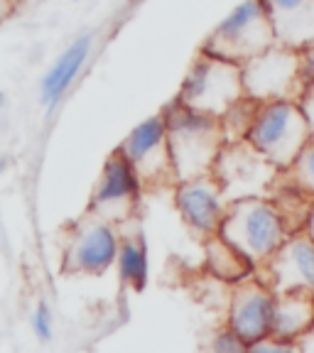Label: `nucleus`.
Returning <instances> with one entry per match:
<instances>
[{
  "mask_svg": "<svg viewBox=\"0 0 314 353\" xmlns=\"http://www.w3.org/2000/svg\"><path fill=\"white\" fill-rule=\"evenodd\" d=\"M12 12V0H0V22Z\"/></svg>",
  "mask_w": 314,
  "mask_h": 353,
  "instance_id": "nucleus-25",
  "label": "nucleus"
},
{
  "mask_svg": "<svg viewBox=\"0 0 314 353\" xmlns=\"http://www.w3.org/2000/svg\"><path fill=\"white\" fill-rule=\"evenodd\" d=\"M32 331L37 334L39 341H50L52 339V331H55V326H52V309L47 302H39L37 307H35L32 312Z\"/></svg>",
  "mask_w": 314,
  "mask_h": 353,
  "instance_id": "nucleus-22",
  "label": "nucleus"
},
{
  "mask_svg": "<svg viewBox=\"0 0 314 353\" xmlns=\"http://www.w3.org/2000/svg\"><path fill=\"white\" fill-rule=\"evenodd\" d=\"M118 152L130 162L143 189H165L177 184L162 113L150 116L148 121L133 128L128 132V138L118 145Z\"/></svg>",
  "mask_w": 314,
  "mask_h": 353,
  "instance_id": "nucleus-9",
  "label": "nucleus"
},
{
  "mask_svg": "<svg viewBox=\"0 0 314 353\" xmlns=\"http://www.w3.org/2000/svg\"><path fill=\"white\" fill-rule=\"evenodd\" d=\"M295 348H297V351H314V324L295 341Z\"/></svg>",
  "mask_w": 314,
  "mask_h": 353,
  "instance_id": "nucleus-24",
  "label": "nucleus"
},
{
  "mask_svg": "<svg viewBox=\"0 0 314 353\" xmlns=\"http://www.w3.org/2000/svg\"><path fill=\"white\" fill-rule=\"evenodd\" d=\"M309 50H312V52H314V42H312V44H309Z\"/></svg>",
  "mask_w": 314,
  "mask_h": 353,
  "instance_id": "nucleus-29",
  "label": "nucleus"
},
{
  "mask_svg": "<svg viewBox=\"0 0 314 353\" xmlns=\"http://www.w3.org/2000/svg\"><path fill=\"white\" fill-rule=\"evenodd\" d=\"M304 231L314 238V201H312V209H309V216H307V223H304Z\"/></svg>",
  "mask_w": 314,
  "mask_h": 353,
  "instance_id": "nucleus-26",
  "label": "nucleus"
},
{
  "mask_svg": "<svg viewBox=\"0 0 314 353\" xmlns=\"http://www.w3.org/2000/svg\"><path fill=\"white\" fill-rule=\"evenodd\" d=\"M243 96L241 64L199 52L175 101L199 113L221 118Z\"/></svg>",
  "mask_w": 314,
  "mask_h": 353,
  "instance_id": "nucleus-5",
  "label": "nucleus"
},
{
  "mask_svg": "<svg viewBox=\"0 0 314 353\" xmlns=\"http://www.w3.org/2000/svg\"><path fill=\"white\" fill-rule=\"evenodd\" d=\"M211 348H214L216 353H238V351H248V348H246V343H243L241 339L236 336V331H233L228 324L214 334V339H211Z\"/></svg>",
  "mask_w": 314,
  "mask_h": 353,
  "instance_id": "nucleus-21",
  "label": "nucleus"
},
{
  "mask_svg": "<svg viewBox=\"0 0 314 353\" xmlns=\"http://www.w3.org/2000/svg\"><path fill=\"white\" fill-rule=\"evenodd\" d=\"M297 103H300V108H302L304 118H307L309 130H312V135H314V81L304 86V91H302V96H300Z\"/></svg>",
  "mask_w": 314,
  "mask_h": 353,
  "instance_id": "nucleus-23",
  "label": "nucleus"
},
{
  "mask_svg": "<svg viewBox=\"0 0 314 353\" xmlns=\"http://www.w3.org/2000/svg\"><path fill=\"white\" fill-rule=\"evenodd\" d=\"M275 42L304 50L314 42V0H263Z\"/></svg>",
  "mask_w": 314,
  "mask_h": 353,
  "instance_id": "nucleus-14",
  "label": "nucleus"
},
{
  "mask_svg": "<svg viewBox=\"0 0 314 353\" xmlns=\"http://www.w3.org/2000/svg\"><path fill=\"white\" fill-rule=\"evenodd\" d=\"M162 116L167 125V145H170L177 184L209 174L216 154L226 143L219 118L187 108L179 101H172L162 110Z\"/></svg>",
  "mask_w": 314,
  "mask_h": 353,
  "instance_id": "nucleus-1",
  "label": "nucleus"
},
{
  "mask_svg": "<svg viewBox=\"0 0 314 353\" xmlns=\"http://www.w3.org/2000/svg\"><path fill=\"white\" fill-rule=\"evenodd\" d=\"M243 94L258 103L268 101H300L304 91L302 50L273 44L253 59L241 64Z\"/></svg>",
  "mask_w": 314,
  "mask_h": 353,
  "instance_id": "nucleus-6",
  "label": "nucleus"
},
{
  "mask_svg": "<svg viewBox=\"0 0 314 353\" xmlns=\"http://www.w3.org/2000/svg\"><path fill=\"white\" fill-rule=\"evenodd\" d=\"M275 44V30L263 0H243L202 44V52L219 59L243 64Z\"/></svg>",
  "mask_w": 314,
  "mask_h": 353,
  "instance_id": "nucleus-4",
  "label": "nucleus"
},
{
  "mask_svg": "<svg viewBox=\"0 0 314 353\" xmlns=\"http://www.w3.org/2000/svg\"><path fill=\"white\" fill-rule=\"evenodd\" d=\"M175 206L189 231L206 241L219 233L228 201L221 192L216 176L209 172V174L175 184Z\"/></svg>",
  "mask_w": 314,
  "mask_h": 353,
  "instance_id": "nucleus-13",
  "label": "nucleus"
},
{
  "mask_svg": "<svg viewBox=\"0 0 314 353\" xmlns=\"http://www.w3.org/2000/svg\"><path fill=\"white\" fill-rule=\"evenodd\" d=\"M116 263L123 285L133 287V290H143L148 282V245H145L140 231L121 238Z\"/></svg>",
  "mask_w": 314,
  "mask_h": 353,
  "instance_id": "nucleus-18",
  "label": "nucleus"
},
{
  "mask_svg": "<svg viewBox=\"0 0 314 353\" xmlns=\"http://www.w3.org/2000/svg\"><path fill=\"white\" fill-rule=\"evenodd\" d=\"M309 138L312 130L297 101L258 103L251 130L246 135V140L258 152H263L277 170H287L293 165Z\"/></svg>",
  "mask_w": 314,
  "mask_h": 353,
  "instance_id": "nucleus-3",
  "label": "nucleus"
},
{
  "mask_svg": "<svg viewBox=\"0 0 314 353\" xmlns=\"http://www.w3.org/2000/svg\"><path fill=\"white\" fill-rule=\"evenodd\" d=\"M282 176L297 189H302L304 194L314 196V135L304 143L293 165L282 170Z\"/></svg>",
  "mask_w": 314,
  "mask_h": 353,
  "instance_id": "nucleus-20",
  "label": "nucleus"
},
{
  "mask_svg": "<svg viewBox=\"0 0 314 353\" xmlns=\"http://www.w3.org/2000/svg\"><path fill=\"white\" fill-rule=\"evenodd\" d=\"M255 272H265L255 277L263 280L273 292H314V238L304 228L290 233L273 258Z\"/></svg>",
  "mask_w": 314,
  "mask_h": 353,
  "instance_id": "nucleus-12",
  "label": "nucleus"
},
{
  "mask_svg": "<svg viewBox=\"0 0 314 353\" xmlns=\"http://www.w3.org/2000/svg\"><path fill=\"white\" fill-rule=\"evenodd\" d=\"M216 236L224 238L233 250H238L255 272L273 258V253L280 248L290 231L271 199L248 196L228 201Z\"/></svg>",
  "mask_w": 314,
  "mask_h": 353,
  "instance_id": "nucleus-2",
  "label": "nucleus"
},
{
  "mask_svg": "<svg viewBox=\"0 0 314 353\" xmlns=\"http://www.w3.org/2000/svg\"><path fill=\"white\" fill-rule=\"evenodd\" d=\"M3 105H6V94L0 91V108H3Z\"/></svg>",
  "mask_w": 314,
  "mask_h": 353,
  "instance_id": "nucleus-28",
  "label": "nucleus"
},
{
  "mask_svg": "<svg viewBox=\"0 0 314 353\" xmlns=\"http://www.w3.org/2000/svg\"><path fill=\"white\" fill-rule=\"evenodd\" d=\"M314 324V292L290 290L275 292V314H273V336L282 341H297Z\"/></svg>",
  "mask_w": 314,
  "mask_h": 353,
  "instance_id": "nucleus-16",
  "label": "nucleus"
},
{
  "mask_svg": "<svg viewBox=\"0 0 314 353\" xmlns=\"http://www.w3.org/2000/svg\"><path fill=\"white\" fill-rule=\"evenodd\" d=\"M140 194H143V184L138 174L116 148L104 162V170L88 201V211L121 226L123 221H130L135 216L140 206Z\"/></svg>",
  "mask_w": 314,
  "mask_h": 353,
  "instance_id": "nucleus-10",
  "label": "nucleus"
},
{
  "mask_svg": "<svg viewBox=\"0 0 314 353\" xmlns=\"http://www.w3.org/2000/svg\"><path fill=\"white\" fill-rule=\"evenodd\" d=\"M91 44H94V34H81V37L74 39L66 47L64 54L55 61L50 72L44 74L42 86H39V101H42V105L47 110H52L64 99V94L69 91L74 79L81 74L84 64L88 59V52H91Z\"/></svg>",
  "mask_w": 314,
  "mask_h": 353,
  "instance_id": "nucleus-15",
  "label": "nucleus"
},
{
  "mask_svg": "<svg viewBox=\"0 0 314 353\" xmlns=\"http://www.w3.org/2000/svg\"><path fill=\"white\" fill-rule=\"evenodd\" d=\"M273 314H275V292L263 280L251 272L248 277L233 282L228 326L236 331V336L246 343V348L271 336Z\"/></svg>",
  "mask_w": 314,
  "mask_h": 353,
  "instance_id": "nucleus-11",
  "label": "nucleus"
},
{
  "mask_svg": "<svg viewBox=\"0 0 314 353\" xmlns=\"http://www.w3.org/2000/svg\"><path fill=\"white\" fill-rule=\"evenodd\" d=\"M280 172L282 170H277L246 138L224 143V148L216 154L214 167H211V174L216 176L226 201L248 196H268L273 192V187H275Z\"/></svg>",
  "mask_w": 314,
  "mask_h": 353,
  "instance_id": "nucleus-7",
  "label": "nucleus"
},
{
  "mask_svg": "<svg viewBox=\"0 0 314 353\" xmlns=\"http://www.w3.org/2000/svg\"><path fill=\"white\" fill-rule=\"evenodd\" d=\"M8 165H10V162H8V157H0V176L6 174V170H8Z\"/></svg>",
  "mask_w": 314,
  "mask_h": 353,
  "instance_id": "nucleus-27",
  "label": "nucleus"
},
{
  "mask_svg": "<svg viewBox=\"0 0 314 353\" xmlns=\"http://www.w3.org/2000/svg\"><path fill=\"white\" fill-rule=\"evenodd\" d=\"M118 243L121 233L116 223L86 209V214L69 226L61 268L72 275H101L116 263Z\"/></svg>",
  "mask_w": 314,
  "mask_h": 353,
  "instance_id": "nucleus-8",
  "label": "nucleus"
},
{
  "mask_svg": "<svg viewBox=\"0 0 314 353\" xmlns=\"http://www.w3.org/2000/svg\"><path fill=\"white\" fill-rule=\"evenodd\" d=\"M255 110H258V101L243 96L241 101H236V103H233L231 108L219 118L221 128H224V138H226V143L243 140L246 135H248L251 123H253V118H255Z\"/></svg>",
  "mask_w": 314,
  "mask_h": 353,
  "instance_id": "nucleus-19",
  "label": "nucleus"
},
{
  "mask_svg": "<svg viewBox=\"0 0 314 353\" xmlns=\"http://www.w3.org/2000/svg\"><path fill=\"white\" fill-rule=\"evenodd\" d=\"M12 3H20V0H12Z\"/></svg>",
  "mask_w": 314,
  "mask_h": 353,
  "instance_id": "nucleus-30",
  "label": "nucleus"
},
{
  "mask_svg": "<svg viewBox=\"0 0 314 353\" xmlns=\"http://www.w3.org/2000/svg\"><path fill=\"white\" fill-rule=\"evenodd\" d=\"M204 245H206V270L214 277H219V280L238 282L253 272L248 260L243 258L238 250H233L224 238L211 236L204 241Z\"/></svg>",
  "mask_w": 314,
  "mask_h": 353,
  "instance_id": "nucleus-17",
  "label": "nucleus"
}]
</instances>
